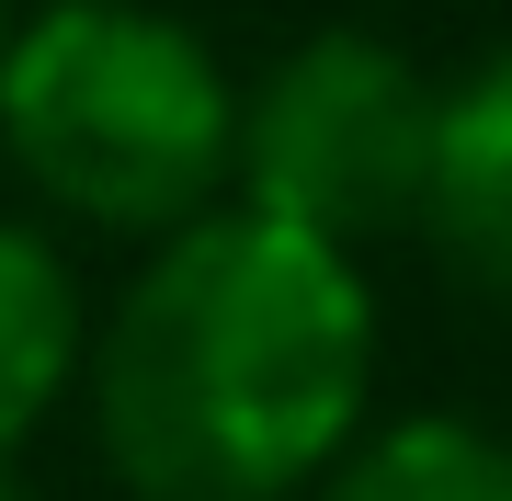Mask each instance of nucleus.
<instances>
[{"label":"nucleus","instance_id":"obj_1","mask_svg":"<svg viewBox=\"0 0 512 501\" xmlns=\"http://www.w3.org/2000/svg\"><path fill=\"white\" fill-rule=\"evenodd\" d=\"M103 467L137 501H296L365 433L376 285L353 251L205 205L80 342Z\"/></svg>","mask_w":512,"mask_h":501},{"label":"nucleus","instance_id":"obj_4","mask_svg":"<svg viewBox=\"0 0 512 501\" xmlns=\"http://www.w3.org/2000/svg\"><path fill=\"white\" fill-rule=\"evenodd\" d=\"M421 240L490 297L512 274V69L478 57L433 103V171H421Z\"/></svg>","mask_w":512,"mask_h":501},{"label":"nucleus","instance_id":"obj_5","mask_svg":"<svg viewBox=\"0 0 512 501\" xmlns=\"http://www.w3.org/2000/svg\"><path fill=\"white\" fill-rule=\"evenodd\" d=\"M80 274L57 262L46 228L0 217V456L80 388Z\"/></svg>","mask_w":512,"mask_h":501},{"label":"nucleus","instance_id":"obj_3","mask_svg":"<svg viewBox=\"0 0 512 501\" xmlns=\"http://www.w3.org/2000/svg\"><path fill=\"white\" fill-rule=\"evenodd\" d=\"M433 80L410 46L387 35H330L285 46L274 69L239 92V137H228V183L251 217L296 228V240L365 251L421 228V171H433Z\"/></svg>","mask_w":512,"mask_h":501},{"label":"nucleus","instance_id":"obj_2","mask_svg":"<svg viewBox=\"0 0 512 501\" xmlns=\"http://www.w3.org/2000/svg\"><path fill=\"white\" fill-rule=\"evenodd\" d=\"M239 92L194 23L148 0H46L0 46V149L57 217L171 240L228 194Z\"/></svg>","mask_w":512,"mask_h":501},{"label":"nucleus","instance_id":"obj_6","mask_svg":"<svg viewBox=\"0 0 512 501\" xmlns=\"http://www.w3.org/2000/svg\"><path fill=\"white\" fill-rule=\"evenodd\" d=\"M296 501H512V456L467 410H399V422L353 433Z\"/></svg>","mask_w":512,"mask_h":501},{"label":"nucleus","instance_id":"obj_8","mask_svg":"<svg viewBox=\"0 0 512 501\" xmlns=\"http://www.w3.org/2000/svg\"><path fill=\"white\" fill-rule=\"evenodd\" d=\"M0 46H12V12H0Z\"/></svg>","mask_w":512,"mask_h":501},{"label":"nucleus","instance_id":"obj_7","mask_svg":"<svg viewBox=\"0 0 512 501\" xmlns=\"http://www.w3.org/2000/svg\"><path fill=\"white\" fill-rule=\"evenodd\" d=\"M0 501H23V479H12V456H0Z\"/></svg>","mask_w":512,"mask_h":501}]
</instances>
